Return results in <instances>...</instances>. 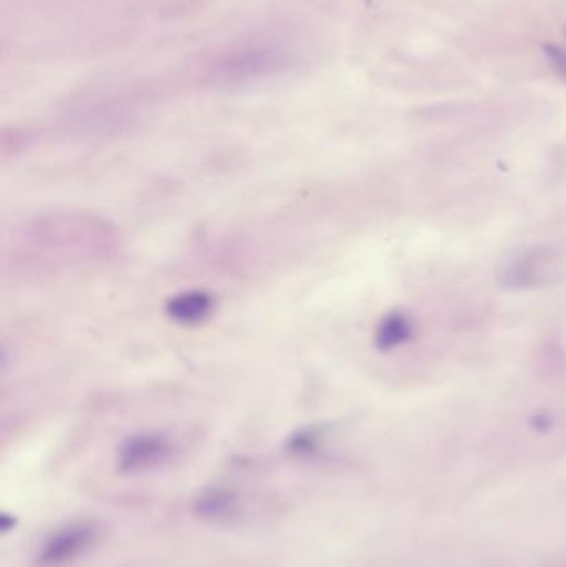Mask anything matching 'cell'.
I'll return each instance as SVG.
<instances>
[{
  "instance_id": "4",
  "label": "cell",
  "mask_w": 566,
  "mask_h": 567,
  "mask_svg": "<svg viewBox=\"0 0 566 567\" xmlns=\"http://www.w3.org/2000/svg\"><path fill=\"white\" fill-rule=\"evenodd\" d=\"M215 297L205 290H186L176 293L166 303V316L182 326H198L215 312Z\"/></svg>"
},
{
  "instance_id": "2",
  "label": "cell",
  "mask_w": 566,
  "mask_h": 567,
  "mask_svg": "<svg viewBox=\"0 0 566 567\" xmlns=\"http://www.w3.org/2000/svg\"><path fill=\"white\" fill-rule=\"evenodd\" d=\"M96 528L92 523L80 522L56 529L45 539L39 551V563L47 567L66 565L85 555L96 542Z\"/></svg>"
},
{
  "instance_id": "5",
  "label": "cell",
  "mask_w": 566,
  "mask_h": 567,
  "mask_svg": "<svg viewBox=\"0 0 566 567\" xmlns=\"http://www.w3.org/2000/svg\"><path fill=\"white\" fill-rule=\"evenodd\" d=\"M238 502L236 496L223 489H213V492L205 493L199 496L196 502V512L203 518L215 519V522H225V519L235 516Z\"/></svg>"
},
{
  "instance_id": "6",
  "label": "cell",
  "mask_w": 566,
  "mask_h": 567,
  "mask_svg": "<svg viewBox=\"0 0 566 567\" xmlns=\"http://www.w3.org/2000/svg\"><path fill=\"white\" fill-rule=\"evenodd\" d=\"M412 326L404 313H391L379 323L375 332V346L381 350H391L404 343L411 337Z\"/></svg>"
},
{
  "instance_id": "3",
  "label": "cell",
  "mask_w": 566,
  "mask_h": 567,
  "mask_svg": "<svg viewBox=\"0 0 566 567\" xmlns=\"http://www.w3.org/2000/svg\"><path fill=\"white\" fill-rule=\"evenodd\" d=\"M173 445L159 433H140L130 436L119 449V466L125 473L156 468L172 455Z\"/></svg>"
},
{
  "instance_id": "1",
  "label": "cell",
  "mask_w": 566,
  "mask_h": 567,
  "mask_svg": "<svg viewBox=\"0 0 566 567\" xmlns=\"http://www.w3.org/2000/svg\"><path fill=\"white\" fill-rule=\"evenodd\" d=\"M292 62L291 52L276 40H239L213 53L203 66V76L215 86L243 85L281 75Z\"/></svg>"
}]
</instances>
